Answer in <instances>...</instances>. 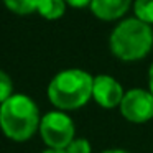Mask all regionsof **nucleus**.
Masks as SVG:
<instances>
[{
  "instance_id": "nucleus-5",
  "label": "nucleus",
  "mask_w": 153,
  "mask_h": 153,
  "mask_svg": "<svg viewBox=\"0 0 153 153\" xmlns=\"http://www.w3.org/2000/svg\"><path fill=\"white\" fill-rule=\"evenodd\" d=\"M120 112L130 122L142 123L153 117V96L143 89H132L123 96Z\"/></svg>"
},
{
  "instance_id": "nucleus-3",
  "label": "nucleus",
  "mask_w": 153,
  "mask_h": 153,
  "mask_svg": "<svg viewBox=\"0 0 153 153\" xmlns=\"http://www.w3.org/2000/svg\"><path fill=\"white\" fill-rule=\"evenodd\" d=\"M153 45V31L150 25L138 18H128L117 25L110 36V48L117 58L123 61H135L143 58Z\"/></svg>"
},
{
  "instance_id": "nucleus-8",
  "label": "nucleus",
  "mask_w": 153,
  "mask_h": 153,
  "mask_svg": "<svg viewBox=\"0 0 153 153\" xmlns=\"http://www.w3.org/2000/svg\"><path fill=\"white\" fill-rule=\"evenodd\" d=\"M64 0H40L36 10L48 20H58L64 15Z\"/></svg>"
},
{
  "instance_id": "nucleus-9",
  "label": "nucleus",
  "mask_w": 153,
  "mask_h": 153,
  "mask_svg": "<svg viewBox=\"0 0 153 153\" xmlns=\"http://www.w3.org/2000/svg\"><path fill=\"white\" fill-rule=\"evenodd\" d=\"M38 2L40 0H4L7 8H10L12 12L20 15H28L31 12H35L38 8Z\"/></svg>"
},
{
  "instance_id": "nucleus-15",
  "label": "nucleus",
  "mask_w": 153,
  "mask_h": 153,
  "mask_svg": "<svg viewBox=\"0 0 153 153\" xmlns=\"http://www.w3.org/2000/svg\"><path fill=\"white\" fill-rule=\"evenodd\" d=\"M104 153H128L125 150H109V152H104Z\"/></svg>"
},
{
  "instance_id": "nucleus-2",
  "label": "nucleus",
  "mask_w": 153,
  "mask_h": 153,
  "mask_svg": "<svg viewBox=\"0 0 153 153\" xmlns=\"http://www.w3.org/2000/svg\"><path fill=\"white\" fill-rule=\"evenodd\" d=\"M40 125L38 107L28 96L15 94L0 105V127L8 138L25 142Z\"/></svg>"
},
{
  "instance_id": "nucleus-13",
  "label": "nucleus",
  "mask_w": 153,
  "mask_h": 153,
  "mask_svg": "<svg viewBox=\"0 0 153 153\" xmlns=\"http://www.w3.org/2000/svg\"><path fill=\"white\" fill-rule=\"evenodd\" d=\"M64 2H68L71 7L82 8V7H86V5H91V2H92V0H64Z\"/></svg>"
},
{
  "instance_id": "nucleus-16",
  "label": "nucleus",
  "mask_w": 153,
  "mask_h": 153,
  "mask_svg": "<svg viewBox=\"0 0 153 153\" xmlns=\"http://www.w3.org/2000/svg\"><path fill=\"white\" fill-rule=\"evenodd\" d=\"M45 153H66L64 150H46Z\"/></svg>"
},
{
  "instance_id": "nucleus-14",
  "label": "nucleus",
  "mask_w": 153,
  "mask_h": 153,
  "mask_svg": "<svg viewBox=\"0 0 153 153\" xmlns=\"http://www.w3.org/2000/svg\"><path fill=\"white\" fill-rule=\"evenodd\" d=\"M150 92H152V96H153V64H152V68H150Z\"/></svg>"
},
{
  "instance_id": "nucleus-11",
  "label": "nucleus",
  "mask_w": 153,
  "mask_h": 153,
  "mask_svg": "<svg viewBox=\"0 0 153 153\" xmlns=\"http://www.w3.org/2000/svg\"><path fill=\"white\" fill-rule=\"evenodd\" d=\"M12 91H13V86H12L10 76L5 74L4 71L0 69V105H2L4 102H7V100L13 96Z\"/></svg>"
},
{
  "instance_id": "nucleus-4",
  "label": "nucleus",
  "mask_w": 153,
  "mask_h": 153,
  "mask_svg": "<svg viewBox=\"0 0 153 153\" xmlns=\"http://www.w3.org/2000/svg\"><path fill=\"white\" fill-rule=\"evenodd\" d=\"M40 132L45 143L53 150H66L74 137L73 120L63 112H50L41 119Z\"/></svg>"
},
{
  "instance_id": "nucleus-10",
  "label": "nucleus",
  "mask_w": 153,
  "mask_h": 153,
  "mask_svg": "<svg viewBox=\"0 0 153 153\" xmlns=\"http://www.w3.org/2000/svg\"><path fill=\"white\" fill-rule=\"evenodd\" d=\"M135 15L143 23H153V0H135Z\"/></svg>"
},
{
  "instance_id": "nucleus-1",
  "label": "nucleus",
  "mask_w": 153,
  "mask_h": 153,
  "mask_svg": "<svg viewBox=\"0 0 153 153\" xmlns=\"http://www.w3.org/2000/svg\"><path fill=\"white\" fill-rule=\"evenodd\" d=\"M94 77L82 69H66L53 77L48 97L58 109L71 110L84 105L92 97Z\"/></svg>"
},
{
  "instance_id": "nucleus-12",
  "label": "nucleus",
  "mask_w": 153,
  "mask_h": 153,
  "mask_svg": "<svg viewBox=\"0 0 153 153\" xmlns=\"http://www.w3.org/2000/svg\"><path fill=\"white\" fill-rule=\"evenodd\" d=\"M64 152L66 153H91V145H89V142L84 140V138L73 140Z\"/></svg>"
},
{
  "instance_id": "nucleus-6",
  "label": "nucleus",
  "mask_w": 153,
  "mask_h": 153,
  "mask_svg": "<svg viewBox=\"0 0 153 153\" xmlns=\"http://www.w3.org/2000/svg\"><path fill=\"white\" fill-rule=\"evenodd\" d=\"M122 86L110 76H97L92 86V97L102 107H115L123 99Z\"/></svg>"
},
{
  "instance_id": "nucleus-7",
  "label": "nucleus",
  "mask_w": 153,
  "mask_h": 153,
  "mask_svg": "<svg viewBox=\"0 0 153 153\" xmlns=\"http://www.w3.org/2000/svg\"><path fill=\"white\" fill-rule=\"evenodd\" d=\"M130 2L132 0H92L91 10L100 20H115L128 10Z\"/></svg>"
}]
</instances>
